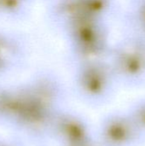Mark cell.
Returning <instances> with one entry per match:
<instances>
[{
	"label": "cell",
	"mask_w": 145,
	"mask_h": 146,
	"mask_svg": "<svg viewBox=\"0 0 145 146\" xmlns=\"http://www.w3.org/2000/svg\"><path fill=\"white\" fill-rule=\"evenodd\" d=\"M95 138V129L83 114L64 108L55 118L50 142L57 146H77Z\"/></svg>",
	"instance_id": "7a4b0ae2"
},
{
	"label": "cell",
	"mask_w": 145,
	"mask_h": 146,
	"mask_svg": "<svg viewBox=\"0 0 145 146\" xmlns=\"http://www.w3.org/2000/svg\"><path fill=\"white\" fill-rule=\"evenodd\" d=\"M113 83L106 74L97 73L81 80L79 86V98L86 105L100 108L109 102L113 95Z\"/></svg>",
	"instance_id": "3957f363"
},
{
	"label": "cell",
	"mask_w": 145,
	"mask_h": 146,
	"mask_svg": "<svg viewBox=\"0 0 145 146\" xmlns=\"http://www.w3.org/2000/svg\"><path fill=\"white\" fill-rule=\"evenodd\" d=\"M126 110L145 139V98L134 103Z\"/></svg>",
	"instance_id": "277c9868"
},
{
	"label": "cell",
	"mask_w": 145,
	"mask_h": 146,
	"mask_svg": "<svg viewBox=\"0 0 145 146\" xmlns=\"http://www.w3.org/2000/svg\"><path fill=\"white\" fill-rule=\"evenodd\" d=\"M101 146H141L145 139L128 111L112 110L105 114L95 129Z\"/></svg>",
	"instance_id": "6da1fadb"
},
{
	"label": "cell",
	"mask_w": 145,
	"mask_h": 146,
	"mask_svg": "<svg viewBox=\"0 0 145 146\" xmlns=\"http://www.w3.org/2000/svg\"><path fill=\"white\" fill-rule=\"evenodd\" d=\"M0 146H26L21 138L0 137Z\"/></svg>",
	"instance_id": "8992f818"
},
{
	"label": "cell",
	"mask_w": 145,
	"mask_h": 146,
	"mask_svg": "<svg viewBox=\"0 0 145 146\" xmlns=\"http://www.w3.org/2000/svg\"><path fill=\"white\" fill-rule=\"evenodd\" d=\"M12 92H0V125L5 126L10 108Z\"/></svg>",
	"instance_id": "5b68a950"
},
{
	"label": "cell",
	"mask_w": 145,
	"mask_h": 146,
	"mask_svg": "<svg viewBox=\"0 0 145 146\" xmlns=\"http://www.w3.org/2000/svg\"><path fill=\"white\" fill-rule=\"evenodd\" d=\"M77 146H101L99 145V143L97 141V139H96V138H94L93 139H91V140H90V141H88V142H86V143H85V144H82V145H77Z\"/></svg>",
	"instance_id": "52a82bcc"
}]
</instances>
